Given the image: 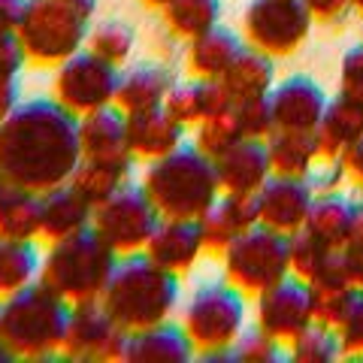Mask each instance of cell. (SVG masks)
<instances>
[{
	"label": "cell",
	"mask_w": 363,
	"mask_h": 363,
	"mask_svg": "<svg viewBox=\"0 0 363 363\" xmlns=\"http://www.w3.org/2000/svg\"><path fill=\"white\" fill-rule=\"evenodd\" d=\"M79 164V116L55 97L21 100L0 121V176L6 185L45 194L67 185Z\"/></svg>",
	"instance_id": "cell-1"
},
{
	"label": "cell",
	"mask_w": 363,
	"mask_h": 363,
	"mask_svg": "<svg viewBox=\"0 0 363 363\" xmlns=\"http://www.w3.org/2000/svg\"><path fill=\"white\" fill-rule=\"evenodd\" d=\"M179 300L182 276L155 264L145 252L121 255L104 294H100V306L128 333L169 321Z\"/></svg>",
	"instance_id": "cell-2"
},
{
	"label": "cell",
	"mask_w": 363,
	"mask_h": 363,
	"mask_svg": "<svg viewBox=\"0 0 363 363\" xmlns=\"http://www.w3.org/2000/svg\"><path fill=\"white\" fill-rule=\"evenodd\" d=\"M70 315V300L43 281H33L30 288L0 300V342L13 351L16 360H61Z\"/></svg>",
	"instance_id": "cell-3"
},
{
	"label": "cell",
	"mask_w": 363,
	"mask_h": 363,
	"mask_svg": "<svg viewBox=\"0 0 363 363\" xmlns=\"http://www.w3.org/2000/svg\"><path fill=\"white\" fill-rule=\"evenodd\" d=\"M140 185L164 218H200L221 197L215 161L194 143H182L169 155L149 161Z\"/></svg>",
	"instance_id": "cell-4"
},
{
	"label": "cell",
	"mask_w": 363,
	"mask_h": 363,
	"mask_svg": "<svg viewBox=\"0 0 363 363\" xmlns=\"http://www.w3.org/2000/svg\"><path fill=\"white\" fill-rule=\"evenodd\" d=\"M94 13L97 0H28L25 18L18 25L28 64L55 70L82 52L94 28Z\"/></svg>",
	"instance_id": "cell-5"
},
{
	"label": "cell",
	"mask_w": 363,
	"mask_h": 363,
	"mask_svg": "<svg viewBox=\"0 0 363 363\" xmlns=\"http://www.w3.org/2000/svg\"><path fill=\"white\" fill-rule=\"evenodd\" d=\"M118 257L121 255L100 240L94 227H85L67 240L49 242V252L43 255L40 281L73 306L94 303L104 294Z\"/></svg>",
	"instance_id": "cell-6"
},
{
	"label": "cell",
	"mask_w": 363,
	"mask_h": 363,
	"mask_svg": "<svg viewBox=\"0 0 363 363\" xmlns=\"http://www.w3.org/2000/svg\"><path fill=\"white\" fill-rule=\"evenodd\" d=\"M245 297L233 281H203L182 306V327L191 336L200 360L233 363L230 345L245 330Z\"/></svg>",
	"instance_id": "cell-7"
},
{
	"label": "cell",
	"mask_w": 363,
	"mask_h": 363,
	"mask_svg": "<svg viewBox=\"0 0 363 363\" xmlns=\"http://www.w3.org/2000/svg\"><path fill=\"white\" fill-rule=\"evenodd\" d=\"M221 257H224V279L233 281L245 294H255V297L285 276H291L288 233L272 230L267 224H255L242 230L227 245Z\"/></svg>",
	"instance_id": "cell-8"
},
{
	"label": "cell",
	"mask_w": 363,
	"mask_h": 363,
	"mask_svg": "<svg viewBox=\"0 0 363 363\" xmlns=\"http://www.w3.org/2000/svg\"><path fill=\"white\" fill-rule=\"evenodd\" d=\"M161 218L164 215L157 212V206L145 194L140 182H128L112 197L97 203L91 227L100 233V240L109 248H116L118 255H130V252H145Z\"/></svg>",
	"instance_id": "cell-9"
},
{
	"label": "cell",
	"mask_w": 363,
	"mask_h": 363,
	"mask_svg": "<svg viewBox=\"0 0 363 363\" xmlns=\"http://www.w3.org/2000/svg\"><path fill=\"white\" fill-rule=\"evenodd\" d=\"M118 79H121V67L104 61L85 45L82 52L67 58L61 67H55L52 97L70 109L73 116L82 118L88 112L116 104Z\"/></svg>",
	"instance_id": "cell-10"
},
{
	"label": "cell",
	"mask_w": 363,
	"mask_h": 363,
	"mask_svg": "<svg viewBox=\"0 0 363 363\" xmlns=\"http://www.w3.org/2000/svg\"><path fill=\"white\" fill-rule=\"evenodd\" d=\"M312 21L306 0H252L242 16V30L248 45L285 58L306 43Z\"/></svg>",
	"instance_id": "cell-11"
},
{
	"label": "cell",
	"mask_w": 363,
	"mask_h": 363,
	"mask_svg": "<svg viewBox=\"0 0 363 363\" xmlns=\"http://www.w3.org/2000/svg\"><path fill=\"white\" fill-rule=\"evenodd\" d=\"M128 348V330L109 318V312L94 303H76L67 327L61 360L76 363H118Z\"/></svg>",
	"instance_id": "cell-12"
},
{
	"label": "cell",
	"mask_w": 363,
	"mask_h": 363,
	"mask_svg": "<svg viewBox=\"0 0 363 363\" xmlns=\"http://www.w3.org/2000/svg\"><path fill=\"white\" fill-rule=\"evenodd\" d=\"M255 315H257L260 330L276 336L279 342H291L294 336H300L315 321L309 281L291 272V276L276 281V285H269L267 291L257 294Z\"/></svg>",
	"instance_id": "cell-13"
},
{
	"label": "cell",
	"mask_w": 363,
	"mask_h": 363,
	"mask_svg": "<svg viewBox=\"0 0 363 363\" xmlns=\"http://www.w3.org/2000/svg\"><path fill=\"white\" fill-rule=\"evenodd\" d=\"M315 191L306 179L297 176H276L272 173L264 188L257 191V206H260V224L272 227L281 233H294L300 230L309 218Z\"/></svg>",
	"instance_id": "cell-14"
},
{
	"label": "cell",
	"mask_w": 363,
	"mask_h": 363,
	"mask_svg": "<svg viewBox=\"0 0 363 363\" xmlns=\"http://www.w3.org/2000/svg\"><path fill=\"white\" fill-rule=\"evenodd\" d=\"M276 130H315L327 109L324 88L312 76H288L269 91Z\"/></svg>",
	"instance_id": "cell-15"
},
{
	"label": "cell",
	"mask_w": 363,
	"mask_h": 363,
	"mask_svg": "<svg viewBox=\"0 0 363 363\" xmlns=\"http://www.w3.org/2000/svg\"><path fill=\"white\" fill-rule=\"evenodd\" d=\"M145 255L155 264H161L164 269L176 272V276H188L197 267V260L206 255L200 221L197 218H161L149 245H145Z\"/></svg>",
	"instance_id": "cell-16"
},
{
	"label": "cell",
	"mask_w": 363,
	"mask_h": 363,
	"mask_svg": "<svg viewBox=\"0 0 363 363\" xmlns=\"http://www.w3.org/2000/svg\"><path fill=\"white\" fill-rule=\"evenodd\" d=\"M197 221L203 230V242H206V255L221 257L227 252V245L242 230L260 224L257 194H227V191H221V197Z\"/></svg>",
	"instance_id": "cell-17"
},
{
	"label": "cell",
	"mask_w": 363,
	"mask_h": 363,
	"mask_svg": "<svg viewBox=\"0 0 363 363\" xmlns=\"http://www.w3.org/2000/svg\"><path fill=\"white\" fill-rule=\"evenodd\" d=\"M215 173H218L221 191L227 194H257L264 182L272 176L267 140H240L224 155L215 157Z\"/></svg>",
	"instance_id": "cell-18"
},
{
	"label": "cell",
	"mask_w": 363,
	"mask_h": 363,
	"mask_svg": "<svg viewBox=\"0 0 363 363\" xmlns=\"http://www.w3.org/2000/svg\"><path fill=\"white\" fill-rule=\"evenodd\" d=\"M185 130L188 128L169 116L167 106L133 112L128 116V149L136 161L149 164L179 149L185 143Z\"/></svg>",
	"instance_id": "cell-19"
},
{
	"label": "cell",
	"mask_w": 363,
	"mask_h": 363,
	"mask_svg": "<svg viewBox=\"0 0 363 363\" xmlns=\"http://www.w3.org/2000/svg\"><path fill=\"white\" fill-rule=\"evenodd\" d=\"M94 218V203H91L73 182L58 185L43 194V212H40V240L58 242L79 230L91 227Z\"/></svg>",
	"instance_id": "cell-20"
},
{
	"label": "cell",
	"mask_w": 363,
	"mask_h": 363,
	"mask_svg": "<svg viewBox=\"0 0 363 363\" xmlns=\"http://www.w3.org/2000/svg\"><path fill=\"white\" fill-rule=\"evenodd\" d=\"M173 85H176V76L167 61L157 58V61L133 64L128 70H121L116 106L121 112H128V116L145 112V109H157V106H164V100Z\"/></svg>",
	"instance_id": "cell-21"
},
{
	"label": "cell",
	"mask_w": 363,
	"mask_h": 363,
	"mask_svg": "<svg viewBox=\"0 0 363 363\" xmlns=\"http://www.w3.org/2000/svg\"><path fill=\"white\" fill-rule=\"evenodd\" d=\"M194 357V342L176 321H161L128 333V348H124L128 363H188Z\"/></svg>",
	"instance_id": "cell-22"
},
{
	"label": "cell",
	"mask_w": 363,
	"mask_h": 363,
	"mask_svg": "<svg viewBox=\"0 0 363 363\" xmlns=\"http://www.w3.org/2000/svg\"><path fill=\"white\" fill-rule=\"evenodd\" d=\"M79 143H82V157L136 161L128 149V112H121L116 104L79 118Z\"/></svg>",
	"instance_id": "cell-23"
},
{
	"label": "cell",
	"mask_w": 363,
	"mask_h": 363,
	"mask_svg": "<svg viewBox=\"0 0 363 363\" xmlns=\"http://www.w3.org/2000/svg\"><path fill=\"white\" fill-rule=\"evenodd\" d=\"M167 112L173 116L176 121H182L185 128H194L197 121H203L212 112H221V109H230L233 100L230 94L224 91L221 79H200V76H191V79H176V85L169 88V94L164 100Z\"/></svg>",
	"instance_id": "cell-24"
},
{
	"label": "cell",
	"mask_w": 363,
	"mask_h": 363,
	"mask_svg": "<svg viewBox=\"0 0 363 363\" xmlns=\"http://www.w3.org/2000/svg\"><path fill=\"white\" fill-rule=\"evenodd\" d=\"M245 45L248 43L233 28L215 25L212 30L188 40V52H185L188 70L191 76H200V79H221L227 73V67L240 58Z\"/></svg>",
	"instance_id": "cell-25"
},
{
	"label": "cell",
	"mask_w": 363,
	"mask_h": 363,
	"mask_svg": "<svg viewBox=\"0 0 363 363\" xmlns=\"http://www.w3.org/2000/svg\"><path fill=\"white\" fill-rule=\"evenodd\" d=\"M363 133V104L345 94L327 100L321 124L315 128L318 136V157H342L351 143H357Z\"/></svg>",
	"instance_id": "cell-26"
},
{
	"label": "cell",
	"mask_w": 363,
	"mask_h": 363,
	"mask_svg": "<svg viewBox=\"0 0 363 363\" xmlns=\"http://www.w3.org/2000/svg\"><path fill=\"white\" fill-rule=\"evenodd\" d=\"M224 91L230 94L233 104H242V100H255V97H267L272 85H276V64H272V55L255 49V45H245L240 52L227 73L221 76Z\"/></svg>",
	"instance_id": "cell-27"
},
{
	"label": "cell",
	"mask_w": 363,
	"mask_h": 363,
	"mask_svg": "<svg viewBox=\"0 0 363 363\" xmlns=\"http://www.w3.org/2000/svg\"><path fill=\"white\" fill-rule=\"evenodd\" d=\"M43 252L37 240H6L0 236V300L40 281Z\"/></svg>",
	"instance_id": "cell-28"
},
{
	"label": "cell",
	"mask_w": 363,
	"mask_h": 363,
	"mask_svg": "<svg viewBox=\"0 0 363 363\" xmlns=\"http://www.w3.org/2000/svg\"><path fill=\"white\" fill-rule=\"evenodd\" d=\"M267 149L276 176L306 179L318 161V136L315 130H272L267 136Z\"/></svg>",
	"instance_id": "cell-29"
},
{
	"label": "cell",
	"mask_w": 363,
	"mask_h": 363,
	"mask_svg": "<svg viewBox=\"0 0 363 363\" xmlns=\"http://www.w3.org/2000/svg\"><path fill=\"white\" fill-rule=\"evenodd\" d=\"M43 194L6 185L0 197V236L6 240H40Z\"/></svg>",
	"instance_id": "cell-30"
},
{
	"label": "cell",
	"mask_w": 363,
	"mask_h": 363,
	"mask_svg": "<svg viewBox=\"0 0 363 363\" xmlns=\"http://www.w3.org/2000/svg\"><path fill=\"white\" fill-rule=\"evenodd\" d=\"M133 164L136 161H104V157H82V164L73 173V185L94 203H104L118 188L133 182Z\"/></svg>",
	"instance_id": "cell-31"
},
{
	"label": "cell",
	"mask_w": 363,
	"mask_h": 363,
	"mask_svg": "<svg viewBox=\"0 0 363 363\" xmlns=\"http://www.w3.org/2000/svg\"><path fill=\"white\" fill-rule=\"evenodd\" d=\"M351 206H354V200H348L339 191L315 194L309 218H306L303 227H309L318 240L327 242L330 248H342L348 242V230H351Z\"/></svg>",
	"instance_id": "cell-32"
},
{
	"label": "cell",
	"mask_w": 363,
	"mask_h": 363,
	"mask_svg": "<svg viewBox=\"0 0 363 363\" xmlns=\"http://www.w3.org/2000/svg\"><path fill=\"white\" fill-rule=\"evenodd\" d=\"M221 21V0H173L164 9V28L179 43L212 30Z\"/></svg>",
	"instance_id": "cell-33"
},
{
	"label": "cell",
	"mask_w": 363,
	"mask_h": 363,
	"mask_svg": "<svg viewBox=\"0 0 363 363\" xmlns=\"http://www.w3.org/2000/svg\"><path fill=\"white\" fill-rule=\"evenodd\" d=\"M288 351V357L297 363H333L342 357V339H339L336 327L312 321L300 336L291 339Z\"/></svg>",
	"instance_id": "cell-34"
},
{
	"label": "cell",
	"mask_w": 363,
	"mask_h": 363,
	"mask_svg": "<svg viewBox=\"0 0 363 363\" xmlns=\"http://www.w3.org/2000/svg\"><path fill=\"white\" fill-rule=\"evenodd\" d=\"M88 49L109 64L124 67L133 58L136 30H133V25H128V21H121V18H106V21H100V25L91 28Z\"/></svg>",
	"instance_id": "cell-35"
},
{
	"label": "cell",
	"mask_w": 363,
	"mask_h": 363,
	"mask_svg": "<svg viewBox=\"0 0 363 363\" xmlns=\"http://www.w3.org/2000/svg\"><path fill=\"white\" fill-rule=\"evenodd\" d=\"M240 140H245L242 130H240V121H236V109H221V112H212L203 121L194 124V145L209 155L212 161L218 155H224L230 145H236Z\"/></svg>",
	"instance_id": "cell-36"
},
{
	"label": "cell",
	"mask_w": 363,
	"mask_h": 363,
	"mask_svg": "<svg viewBox=\"0 0 363 363\" xmlns=\"http://www.w3.org/2000/svg\"><path fill=\"white\" fill-rule=\"evenodd\" d=\"M288 240H291V272L306 279V281H312L318 272H321V267L327 264V257H330L333 248L318 240L309 227L294 230Z\"/></svg>",
	"instance_id": "cell-37"
},
{
	"label": "cell",
	"mask_w": 363,
	"mask_h": 363,
	"mask_svg": "<svg viewBox=\"0 0 363 363\" xmlns=\"http://www.w3.org/2000/svg\"><path fill=\"white\" fill-rule=\"evenodd\" d=\"M281 345L285 342H279L276 336H269L255 324L240 333V339L230 345V354H233V363H279L288 357Z\"/></svg>",
	"instance_id": "cell-38"
},
{
	"label": "cell",
	"mask_w": 363,
	"mask_h": 363,
	"mask_svg": "<svg viewBox=\"0 0 363 363\" xmlns=\"http://www.w3.org/2000/svg\"><path fill=\"white\" fill-rule=\"evenodd\" d=\"M339 339H342V354L348 357H363V288L354 285L342 318L336 324Z\"/></svg>",
	"instance_id": "cell-39"
},
{
	"label": "cell",
	"mask_w": 363,
	"mask_h": 363,
	"mask_svg": "<svg viewBox=\"0 0 363 363\" xmlns=\"http://www.w3.org/2000/svg\"><path fill=\"white\" fill-rule=\"evenodd\" d=\"M233 109H236L240 130H242V136H248V140H267V136L276 130L269 94L267 97H255V100H242V104H233Z\"/></svg>",
	"instance_id": "cell-40"
},
{
	"label": "cell",
	"mask_w": 363,
	"mask_h": 363,
	"mask_svg": "<svg viewBox=\"0 0 363 363\" xmlns=\"http://www.w3.org/2000/svg\"><path fill=\"white\" fill-rule=\"evenodd\" d=\"M309 288H312L315 321L336 327L339 318H342V312H345V306H348L351 288L354 285H321V281H315V285H309Z\"/></svg>",
	"instance_id": "cell-41"
},
{
	"label": "cell",
	"mask_w": 363,
	"mask_h": 363,
	"mask_svg": "<svg viewBox=\"0 0 363 363\" xmlns=\"http://www.w3.org/2000/svg\"><path fill=\"white\" fill-rule=\"evenodd\" d=\"M348 179V169L342 157H318L315 167L309 169L306 182L312 185L315 194H327V191H336L342 182Z\"/></svg>",
	"instance_id": "cell-42"
},
{
	"label": "cell",
	"mask_w": 363,
	"mask_h": 363,
	"mask_svg": "<svg viewBox=\"0 0 363 363\" xmlns=\"http://www.w3.org/2000/svg\"><path fill=\"white\" fill-rule=\"evenodd\" d=\"M339 94L363 104V43L351 45L342 58V73H339Z\"/></svg>",
	"instance_id": "cell-43"
},
{
	"label": "cell",
	"mask_w": 363,
	"mask_h": 363,
	"mask_svg": "<svg viewBox=\"0 0 363 363\" xmlns=\"http://www.w3.org/2000/svg\"><path fill=\"white\" fill-rule=\"evenodd\" d=\"M306 6H309L312 18L321 21V25H339L354 9V0H306Z\"/></svg>",
	"instance_id": "cell-44"
},
{
	"label": "cell",
	"mask_w": 363,
	"mask_h": 363,
	"mask_svg": "<svg viewBox=\"0 0 363 363\" xmlns=\"http://www.w3.org/2000/svg\"><path fill=\"white\" fill-rule=\"evenodd\" d=\"M25 64H28V55L21 49L18 33H0V70L21 76Z\"/></svg>",
	"instance_id": "cell-45"
},
{
	"label": "cell",
	"mask_w": 363,
	"mask_h": 363,
	"mask_svg": "<svg viewBox=\"0 0 363 363\" xmlns=\"http://www.w3.org/2000/svg\"><path fill=\"white\" fill-rule=\"evenodd\" d=\"M21 104V76L0 70V121Z\"/></svg>",
	"instance_id": "cell-46"
},
{
	"label": "cell",
	"mask_w": 363,
	"mask_h": 363,
	"mask_svg": "<svg viewBox=\"0 0 363 363\" xmlns=\"http://www.w3.org/2000/svg\"><path fill=\"white\" fill-rule=\"evenodd\" d=\"M28 0H0V33H18Z\"/></svg>",
	"instance_id": "cell-47"
},
{
	"label": "cell",
	"mask_w": 363,
	"mask_h": 363,
	"mask_svg": "<svg viewBox=\"0 0 363 363\" xmlns=\"http://www.w3.org/2000/svg\"><path fill=\"white\" fill-rule=\"evenodd\" d=\"M342 161H345V169H348V179H354L357 185L363 188V133H360L357 143H351L345 149Z\"/></svg>",
	"instance_id": "cell-48"
},
{
	"label": "cell",
	"mask_w": 363,
	"mask_h": 363,
	"mask_svg": "<svg viewBox=\"0 0 363 363\" xmlns=\"http://www.w3.org/2000/svg\"><path fill=\"white\" fill-rule=\"evenodd\" d=\"M345 245H360L363 248V200H354V206H351V230H348Z\"/></svg>",
	"instance_id": "cell-49"
},
{
	"label": "cell",
	"mask_w": 363,
	"mask_h": 363,
	"mask_svg": "<svg viewBox=\"0 0 363 363\" xmlns=\"http://www.w3.org/2000/svg\"><path fill=\"white\" fill-rule=\"evenodd\" d=\"M143 6H149V9H155V13H164V9L173 4V0H140Z\"/></svg>",
	"instance_id": "cell-50"
},
{
	"label": "cell",
	"mask_w": 363,
	"mask_h": 363,
	"mask_svg": "<svg viewBox=\"0 0 363 363\" xmlns=\"http://www.w3.org/2000/svg\"><path fill=\"white\" fill-rule=\"evenodd\" d=\"M16 357H13V351H9L4 342H0V363H13Z\"/></svg>",
	"instance_id": "cell-51"
},
{
	"label": "cell",
	"mask_w": 363,
	"mask_h": 363,
	"mask_svg": "<svg viewBox=\"0 0 363 363\" xmlns=\"http://www.w3.org/2000/svg\"><path fill=\"white\" fill-rule=\"evenodd\" d=\"M4 191H6V179L0 176V197H4Z\"/></svg>",
	"instance_id": "cell-52"
},
{
	"label": "cell",
	"mask_w": 363,
	"mask_h": 363,
	"mask_svg": "<svg viewBox=\"0 0 363 363\" xmlns=\"http://www.w3.org/2000/svg\"><path fill=\"white\" fill-rule=\"evenodd\" d=\"M354 9H360V13H363V0H354Z\"/></svg>",
	"instance_id": "cell-53"
},
{
	"label": "cell",
	"mask_w": 363,
	"mask_h": 363,
	"mask_svg": "<svg viewBox=\"0 0 363 363\" xmlns=\"http://www.w3.org/2000/svg\"><path fill=\"white\" fill-rule=\"evenodd\" d=\"M360 288H363V281H360Z\"/></svg>",
	"instance_id": "cell-54"
}]
</instances>
